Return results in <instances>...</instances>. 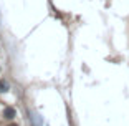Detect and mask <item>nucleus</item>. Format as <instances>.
Masks as SVG:
<instances>
[{
    "label": "nucleus",
    "instance_id": "1",
    "mask_svg": "<svg viewBox=\"0 0 129 126\" xmlns=\"http://www.w3.org/2000/svg\"><path fill=\"white\" fill-rule=\"evenodd\" d=\"M15 115H17V111L13 110V108H10V106H7V108L4 110V116H5L7 119H12V118H15Z\"/></svg>",
    "mask_w": 129,
    "mask_h": 126
},
{
    "label": "nucleus",
    "instance_id": "2",
    "mask_svg": "<svg viewBox=\"0 0 129 126\" xmlns=\"http://www.w3.org/2000/svg\"><path fill=\"white\" fill-rule=\"evenodd\" d=\"M8 90V85L5 81H0V91H7Z\"/></svg>",
    "mask_w": 129,
    "mask_h": 126
},
{
    "label": "nucleus",
    "instance_id": "3",
    "mask_svg": "<svg viewBox=\"0 0 129 126\" xmlns=\"http://www.w3.org/2000/svg\"><path fill=\"white\" fill-rule=\"evenodd\" d=\"M10 126H17V124H10Z\"/></svg>",
    "mask_w": 129,
    "mask_h": 126
}]
</instances>
